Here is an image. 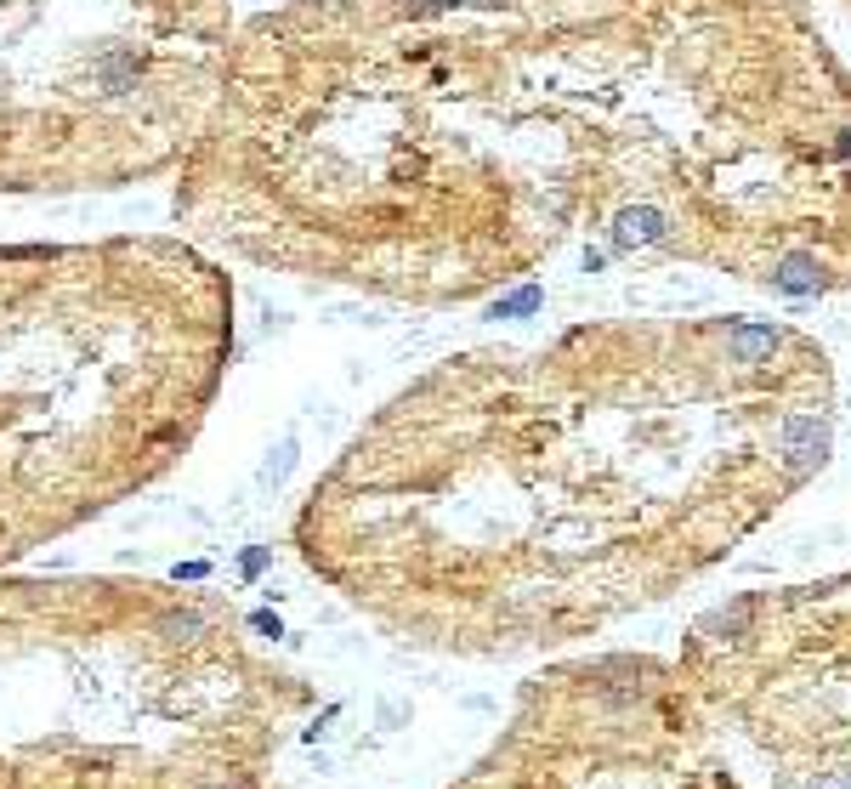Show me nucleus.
Returning a JSON list of instances; mask_svg holds the SVG:
<instances>
[{"instance_id": "7ed1b4c3", "label": "nucleus", "mask_w": 851, "mask_h": 789, "mask_svg": "<svg viewBox=\"0 0 851 789\" xmlns=\"http://www.w3.org/2000/svg\"><path fill=\"white\" fill-rule=\"evenodd\" d=\"M233 0H0V193L182 171L233 52Z\"/></svg>"}, {"instance_id": "f03ea898", "label": "nucleus", "mask_w": 851, "mask_h": 789, "mask_svg": "<svg viewBox=\"0 0 851 789\" xmlns=\"http://www.w3.org/2000/svg\"><path fill=\"white\" fill-rule=\"evenodd\" d=\"M165 579L0 568V789H256L301 682Z\"/></svg>"}, {"instance_id": "f257e3e1", "label": "nucleus", "mask_w": 851, "mask_h": 789, "mask_svg": "<svg viewBox=\"0 0 851 789\" xmlns=\"http://www.w3.org/2000/svg\"><path fill=\"white\" fill-rule=\"evenodd\" d=\"M233 358V279L188 233L0 245V568L193 449Z\"/></svg>"}, {"instance_id": "6e6552de", "label": "nucleus", "mask_w": 851, "mask_h": 789, "mask_svg": "<svg viewBox=\"0 0 851 789\" xmlns=\"http://www.w3.org/2000/svg\"><path fill=\"white\" fill-rule=\"evenodd\" d=\"M812 789H851V784H840V778H817Z\"/></svg>"}, {"instance_id": "20e7f679", "label": "nucleus", "mask_w": 851, "mask_h": 789, "mask_svg": "<svg viewBox=\"0 0 851 789\" xmlns=\"http://www.w3.org/2000/svg\"><path fill=\"white\" fill-rule=\"evenodd\" d=\"M664 233H670V216H664L659 205H625V211L613 216V245H619V250L659 245Z\"/></svg>"}, {"instance_id": "39448f33", "label": "nucleus", "mask_w": 851, "mask_h": 789, "mask_svg": "<svg viewBox=\"0 0 851 789\" xmlns=\"http://www.w3.org/2000/svg\"><path fill=\"white\" fill-rule=\"evenodd\" d=\"M783 455H789V466H795V472H812V466H823V455H829V432H823V421H812V415H795V421L783 426Z\"/></svg>"}, {"instance_id": "423d86ee", "label": "nucleus", "mask_w": 851, "mask_h": 789, "mask_svg": "<svg viewBox=\"0 0 851 789\" xmlns=\"http://www.w3.org/2000/svg\"><path fill=\"white\" fill-rule=\"evenodd\" d=\"M783 335L772 330V324H738V330H727V347L738 364H761V358H772L778 352Z\"/></svg>"}, {"instance_id": "0eeeda50", "label": "nucleus", "mask_w": 851, "mask_h": 789, "mask_svg": "<svg viewBox=\"0 0 851 789\" xmlns=\"http://www.w3.org/2000/svg\"><path fill=\"white\" fill-rule=\"evenodd\" d=\"M772 284L778 290H789V296H817V256H806V250H795V256H783L778 273H772Z\"/></svg>"}]
</instances>
